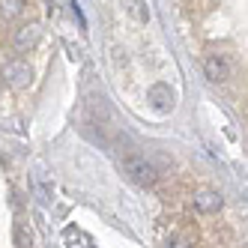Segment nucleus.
Listing matches in <instances>:
<instances>
[{"mask_svg": "<svg viewBox=\"0 0 248 248\" xmlns=\"http://www.w3.org/2000/svg\"><path fill=\"white\" fill-rule=\"evenodd\" d=\"M242 248H245V245H242Z\"/></svg>", "mask_w": 248, "mask_h": 248, "instance_id": "obj_9", "label": "nucleus"}, {"mask_svg": "<svg viewBox=\"0 0 248 248\" xmlns=\"http://www.w3.org/2000/svg\"><path fill=\"white\" fill-rule=\"evenodd\" d=\"M203 75L212 84H224V81H230V75H233V63H230V57L221 54V51H212V54L203 57Z\"/></svg>", "mask_w": 248, "mask_h": 248, "instance_id": "obj_2", "label": "nucleus"}, {"mask_svg": "<svg viewBox=\"0 0 248 248\" xmlns=\"http://www.w3.org/2000/svg\"><path fill=\"white\" fill-rule=\"evenodd\" d=\"M120 162H123V173H126L135 186H144V188L155 186L158 170H155V165L150 162L147 155H140V153H126V155H120Z\"/></svg>", "mask_w": 248, "mask_h": 248, "instance_id": "obj_1", "label": "nucleus"}, {"mask_svg": "<svg viewBox=\"0 0 248 248\" xmlns=\"http://www.w3.org/2000/svg\"><path fill=\"white\" fill-rule=\"evenodd\" d=\"M191 201H194V209H198V212H203V216H216V212L224 206V198H221L218 191H212V188H203V191H198Z\"/></svg>", "mask_w": 248, "mask_h": 248, "instance_id": "obj_4", "label": "nucleus"}, {"mask_svg": "<svg viewBox=\"0 0 248 248\" xmlns=\"http://www.w3.org/2000/svg\"><path fill=\"white\" fill-rule=\"evenodd\" d=\"M39 36H42L39 24H24V27L15 30L12 42H15V48H18V51H33V48L39 45Z\"/></svg>", "mask_w": 248, "mask_h": 248, "instance_id": "obj_6", "label": "nucleus"}, {"mask_svg": "<svg viewBox=\"0 0 248 248\" xmlns=\"http://www.w3.org/2000/svg\"><path fill=\"white\" fill-rule=\"evenodd\" d=\"M30 78H33L30 66H27V63H21V60H12V63H6V66H3V81H6V84H12V87H27V84H30Z\"/></svg>", "mask_w": 248, "mask_h": 248, "instance_id": "obj_5", "label": "nucleus"}, {"mask_svg": "<svg viewBox=\"0 0 248 248\" xmlns=\"http://www.w3.org/2000/svg\"><path fill=\"white\" fill-rule=\"evenodd\" d=\"M147 102L153 105L155 111L168 114V111H173V102H176V96H173V90H170V84H153L150 90H147Z\"/></svg>", "mask_w": 248, "mask_h": 248, "instance_id": "obj_3", "label": "nucleus"}, {"mask_svg": "<svg viewBox=\"0 0 248 248\" xmlns=\"http://www.w3.org/2000/svg\"><path fill=\"white\" fill-rule=\"evenodd\" d=\"M12 239L18 248H30L33 245V233H30V227L24 221H15V230H12Z\"/></svg>", "mask_w": 248, "mask_h": 248, "instance_id": "obj_7", "label": "nucleus"}, {"mask_svg": "<svg viewBox=\"0 0 248 248\" xmlns=\"http://www.w3.org/2000/svg\"><path fill=\"white\" fill-rule=\"evenodd\" d=\"M24 6L27 3H21V0H3V3H0V15H3V18H18L24 12Z\"/></svg>", "mask_w": 248, "mask_h": 248, "instance_id": "obj_8", "label": "nucleus"}]
</instances>
